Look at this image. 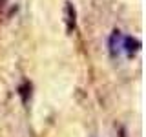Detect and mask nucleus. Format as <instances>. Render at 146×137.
Instances as JSON below:
<instances>
[{
    "label": "nucleus",
    "instance_id": "nucleus-3",
    "mask_svg": "<svg viewBox=\"0 0 146 137\" xmlns=\"http://www.w3.org/2000/svg\"><path fill=\"white\" fill-rule=\"evenodd\" d=\"M121 46H122V33L119 29H115L111 33V37H110V40H108L110 55H111V57H117V55L121 53Z\"/></svg>",
    "mask_w": 146,
    "mask_h": 137
},
{
    "label": "nucleus",
    "instance_id": "nucleus-2",
    "mask_svg": "<svg viewBox=\"0 0 146 137\" xmlns=\"http://www.w3.org/2000/svg\"><path fill=\"white\" fill-rule=\"evenodd\" d=\"M64 17H66V29L68 33H73L77 26V11L73 7L71 2H66V7H64Z\"/></svg>",
    "mask_w": 146,
    "mask_h": 137
},
{
    "label": "nucleus",
    "instance_id": "nucleus-4",
    "mask_svg": "<svg viewBox=\"0 0 146 137\" xmlns=\"http://www.w3.org/2000/svg\"><path fill=\"white\" fill-rule=\"evenodd\" d=\"M18 95H20V99H22V102L24 104H27V100H29V97H31V84L29 82H22L20 86H18Z\"/></svg>",
    "mask_w": 146,
    "mask_h": 137
},
{
    "label": "nucleus",
    "instance_id": "nucleus-1",
    "mask_svg": "<svg viewBox=\"0 0 146 137\" xmlns=\"http://www.w3.org/2000/svg\"><path fill=\"white\" fill-rule=\"evenodd\" d=\"M141 49V40L135 37H122V46L121 51H124L128 57H133V55Z\"/></svg>",
    "mask_w": 146,
    "mask_h": 137
}]
</instances>
